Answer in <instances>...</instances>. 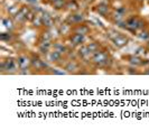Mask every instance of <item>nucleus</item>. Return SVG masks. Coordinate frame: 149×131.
Here are the masks:
<instances>
[{
    "instance_id": "f257e3e1",
    "label": "nucleus",
    "mask_w": 149,
    "mask_h": 131,
    "mask_svg": "<svg viewBox=\"0 0 149 131\" xmlns=\"http://www.w3.org/2000/svg\"><path fill=\"white\" fill-rule=\"evenodd\" d=\"M110 61L109 58V54L104 51H99L97 53H94L91 57V62L94 64L95 66H99V67H105L108 65V62Z\"/></svg>"
},
{
    "instance_id": "f03ea898",
    "label": "nucleus",
    "mask_w": 149,
    "mask_h": 131,
    "mask_svg": "<svg viewBox=\"0 0 149 131\" xmlns=\"http://www.w3.org/2000/svg\"><path fill=\"white\" fill-rule=\"evenodd\" d=\"M19 70L18 62L14 58L9 57L1 62V73H7V74H13Z\"/></svg>"
},
{
    "instance_id": "7ed1b4c3",
    "label": "nucleus",
    "mask_w": 149,
    "mask_h": 131,
    "mask_svg": "<svg viewBox=\"0 0 149 131\" xmlns=\"http://www.w3.org/2000/svg\"><path fill=\"white\" fill-rule=\"evenodd\" d=\"M84 22H85V17H84L82 14H72L66 19V22L70 24L71 26L79 25V24H83Z\"/></svg>"
},
{
    "instance_id": "20e7f679",
    "label": "nucleus",
    "mask_w": 149,
    "mask_h": 131,
    "mask_svg": "<svg viewBox=\"0 0 149 131\" xmlns=\"http://www.w3.org/2000/svg\"><path fill=\"white\" fill-rule=\"evenodd\" d=\"M17 62H18V65H19L20 70H29L30 66H31V58H29L26 55L18 56Z\"/></svg>"
},
{
    "instance_id": "39448f33",
    "label": "nucleus",
    "mask_w": 149,
    "mask_h": 131,
    "mask_svg": "<svg viewBox=\"0 0 149 131\" xmlns=\"http://www.w3.org/2000/svg\"><path fill=\"white\" fill-rule=\"evenodd\" d=\"M112 42L113 44L118 47V48H121V47H123L125 45H127L128 43V38L125 35H121V34H118L117 36L114 37L113 39H112Z\"/></svg>"
},
{
    "instance_id": "423d86ee",
    "label": "nucleus",
    "mask_w": 149,
    "mask_h": 131,
    "mask_svg": "<svg viewBox=\"0 0 149 131\" xmlns=\"http://www.w3.org/2000/svg\"><path fill=\"white\" fill-rule=\"evenodd\" d=\"M90 31V28L83 24H79V25H74L72 27V33H75V34H82V35H86Z\"/></svg>"
},
{
    "instance_id": "0eeeda50",
    "label": "nucleus",
    "mask_w": 149,
    "mask_h": 131,
    "mask_svg": "<svg viewBox=\"0 0 149 131\" xmlns=\"http://www.w3.org/2000/svg\"><path fill=\"white\" fill-rule=\"evenodd\" d=\"M71 42H72L73 45H75V46H77V45H82V44L85 42V35L73 33V34L71 35Z\"/></svg>"
},
{
    "instance_id": "6e6552de",
    "label": "nucleus",
    "mask_w": 149,
    "mask_h": 131,
    "mask_svg": "<svg viewBox=\"0 0 149 131\" xmlns=\"http://www.w3.org/2000/svg\"><path fill=\"white\" fill-rule=\"evenodd\" d=\"M31 66L35 67L36 70H45L46 63H45L44 61H42L40 58L34 57V58H31Z\"/></svg>"
},
{
    "instance_id": "1a4fd4ad",
    "label": "nucleus",
    "mask_w": 149,
    "mask_h": 131,
    "mask_svg": "<svg viewBox=\"0 0 149 131\" xmlns=\"http://www.w3.org/2000/svg\"><path fill=\"white\" fill-rule=\"evenodd\" d=\"M52 47L51 40H43L42 43H39L38 45V49L42 54H47L49 52V48Z\"/></svg>"
},
{
    "instance_id": "9d476101",
    "label": "nucleus",
    "mask_w": 149,
    "mask_h": 131,
    "mask_svg": "<svg viewBox=\"0 0 149 131\" xmlns=\"http://www.w3.org/2000/svg\"><path fill=\"white\" fill-rule=\"evenodd\" d=\"M79 55L81 56V58H91L92 57V54H91V52L89 49V46L88 45H83L80 47V49H79Z\"/></svg>"
},
{
    "instance_id": "9b49d317",
    "label": "nucleus",
    "mask_w": 149,
    "mask_h": 131,
    "mask_svg": "<svg viewBox=\"0 0 149 131\" xmlns=\"http://www.w3.org/2000/svg\"><path fill=\"white\" fill-rule=\"evenodd\" d=\"M79 70V64L75 61H68L67 64L65 65V71L67 73H75Z\"/></svg>"
},
{
    "instance_id": "f8f14e48",
    "label": "nucleus",
    "mask_w": 149,
    "mask_h": 131,
    "mask_svg": "<svg viewBox=\"0 0 149 131\" xmlns=\"http://www.w3.org/2000/svg\"><path fill=\"white\" fill-rule=\"evenodd\" d=\"M62 57V54L58 53L57 51H52V52H48L47 53V59L49 61V62H58Z\"/></svg>"
},
{
    "instance_id": "ddd939ff",
    "label": "nucleus",
    "mask_w": 149,
    "mask_h": 131,
    "mask_svg": "<svg viewBox=\"0 0 149 131\" xmlns=\"http://www.w3.org/2000/svg\"><path fill=\"white\" fill-rule=\"evenodd\" d=\"M42 19H43V25L47 26V27H52L53 25H54L53 18L48 14H44V15H43V16H42Z\"/></svg>"
},
{
    "instance_id": "4468645a",
    "label": "nucleus",
    "mask_w": 149,
    "mask_h": 131,
    "mask_svg": "<svg viewBox=\"0 0 149 131\" xmlns=\"http://www.w3.org/2000/svg\"><path fill=\"white\" fill-rule=\"evenodd\" d=\"M97 11L101 15V16L107 17V16L109 15V7H108V6H105V5H99L97 8Z\"/></svg>"
},
{
    "instance_id": "2eb2a0df",
    "label": "nucleus",
    "mask_w": 149,
    "mask_h": 131,
    "mask_svg": "<svg viewBox=\"0 0 149 131\" xmlns=\"http://www.w3.org/2000/svg\"><path fill=\"white\" fill-rule=\"evenodd\" d=\"M54 49H55V51H57L58 53H61V54L66 53V47H65L63 44H61V43L54 44Z\"/></svg>"
},
{
    "instance_id": "dca6fc26",
    "label": "nucleus",
    "mask_w": 149,
    "mask_h": 131,
    "mask_svg": "<svg viewBox=\"0 0 149 131\" xmlns=\"http://www.w3.org/2000/svg\"><path fill=\"white\" fill-rule=\"evenodd\" d=\"M2 24L5 25V27L9 30H11V29H14V24L11 22V19H9V18H3L2 19Z\"/></svg>"
},
{
    "instance_id": "f3484780",
    "label": "nucleus",
    "mask_w": 149,
    "mask_h": 131,
    "mask_svg": "<svg viewBox=\"0 0 149 131\" xmlns=\"http://www.w3.org/2000/svg\"><path fill=\"white\" fill-rule=\"evenodd\" d=\"M53 6L56 9H61L63 7H66V2H65V0H56L53 2Z\"/></svg>"
},
{
    "instance_id": "a211bd4d",
    "label": "nucleus",
    "mask_w": 149,
    "mask_h": 131,
    "mask_svg": "<svg viewBox=\"0 0 149 131\" xmlns=\"http://www.w3.org/2000/svg\"><path fill=\"white\" fill-rule=\"evenodd\" d=\"M88 46H89V49L92 55H93L94 53H97V52L99 51V48H100V45L97 43H91L90 45H88Z\"/></svg>"
},
{
    "instance_id": "6ab92c4d",
    "label": "nucleus",
    "mask_w": 149,
    "mask_h": 131,
    "mask_svg": "<svg viewBox=\"0 0 149 131\" xmlns=\"http://www.w3.org/2000/svg\"><path fill=\"white\" fill-rule=\"evenodd\" d=\"M130 63L134 66H139V65H142L143 63L141 62V59L138 57H136V56H132V57H130Z\"/></svg>"
},
{
    "instance_id": "aec40b11",
    "label": "nucleus",
    "mask_w": 149,
    "mask_h": 131,
    "mask_svg": "<svg viewBox=\"0 0 149 131\" xmlns=\"http://www.w3.org/2000/svg\"><path fill=\"white\" fill-rule=\"evenodd\" d=\"M138 38L139 39H145V40H148L149 39V31L147 30H142L140 34H138Z\"/></svg>"
},
{
    "instance_id": "412c9836",
    "label": "nucleus",
    "mask_w": 149,
    "mask_h": 131,
    "mask_svg": "<svg viewBox=\"0 0 149 131\" xmlns=\"http://www.w3.org/2000/svg\"><path fill=\"white\" fill-rule=\"evenodd\" d=\"M145 74H147V75H149V68H148V70H146V71H145Z\"/></svg>"
},
{
    "instance_id": "4be33fe9",
    "label": "nucleus",
    "mask_w": 149,
    "mask_h": 131,
    "mask_svg": "<svg viewBox=\"0 0 149 131\" xmlns=\"http://www.w3.org/2000/svg\"><path fill=\"white\" fill-rule=\"evenodd\" d=\"M54 1H56V0H51V2H52V3L54 2Z\"/></svg>"
},
{
    "instance_id": "5701e85b",
    "label": "nucleus",
    "mask_w": 149,
    "mask_h": 131,
    "mask_svg": "<svg viewBox=\"0 0 149 131\" xmlns=\"http://www.w3.org/2000/svg\"><path fill=\"white\" fill-rule=\"evenodd\" d=\"M30 1H33V2H35V1H37V0H30Z\"/></svg>"
}]
</instances>
